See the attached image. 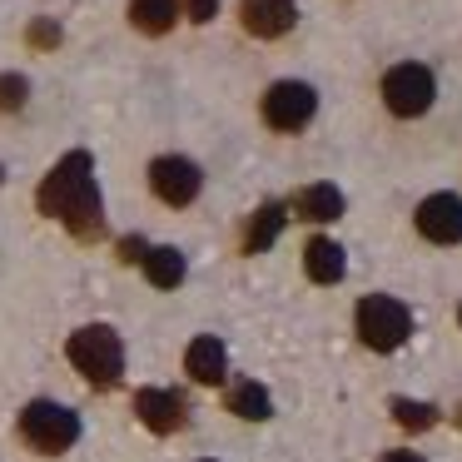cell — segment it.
<instances>
[{
    "label": "cell",
    "mask_w": 462,
    "mask_h": 462,
    "mask_svg": "<svg viewBox=\"0 0 462 462\" xmlns=\"http://www.w3.org/2000/svg\"><path fill=\"white\" fill-rule=\"evenodd\" d=\"M41 214L60 219L75 239H100L105 234V199L95 184V160L85 150H70L51 174L41 180Z\"/></svg>",
    "instance_id": "obj_1"
},
{
    "label": "cell",
    "mask_w": 462,
    "mask_h": 462,
    "mask_svg": "<svg viewBox=\"0 0 462 462\" xmlns=\"http://www.w3.org/2000/svg\"><path fill=\"white\" fill-rule=\"evenodd\" d=\"M65 353H70L75 373H85L90 388H115L120 373H125V343H120V333H115L110 323H90V328L70 333Z\"/></svg>",
    "instance_id": "obj_2"
},
{
    "label": "cell",
    "mask_w": 462,
    "mask_h": 462,
    "mask_svg": "<svg viewBox=\"0 0 462 462\" xmlns=\"http://www.w3.org/2000/svg\"><path fill=\"white\" fill-rule=\"evenodd\" d=\"M412 333V313L402 309L398 299H388V293H373V299L358 303V338L368 343L373 353H393L402 348Z\"/></svg>",
    "instance_id": "obj_3"
},
{
    "label": "cell",
    "mask_w": 462,
    "mask_h": 462,
    "mask_svg": "<svg viewBox=\"0 0 462 462\" xmlns=\"http://www.w3.org/2000/svg\"><path fill=\"white\" fill-rule=\"evenodd\" d=\"M21 438L31 442L35 452H45V457H55V452L75 448V438H80V418H75L70 408H60V402H31V408L21 412Z\"/></svg>",
    "instance_id": "obj_4"
},
{
    "label": "cell",
    "mask_w": 462,
    "mask_h": 462,
    "mask_svg": "<svg viewBox=\"0 0 462 462\" xmlns=\"http://www.w3.org/2000/svg\"><path fill=\"white\" fill-rule=\"evenodd\" d=\"M432 95H438V80H432V70H422V65H393V70L383 75V105H388L398 120L428 115Z\"/></svg>",
    "instance_id": "obj_5"
},
{
    "label": "cell",
    "mask_w": 462,
    "mask_h": 462,
    "mask_svg": "<svg viewBox=\"0 0 462 462\" xmlns=\"http://www.w3.org/2000/svg\"><path fill=\"white\" fill-rule=\"evenodd\" d=\"M313 110H319V95H313V85H303V80H279L269 95H263V125L279 130V134L303 130V125L313 120Z\"/></svg>",
    "instance_id": "obj_6"
},
{
    "label": "cell",
    "mask_w": 462,
    "mask_h": 462,
    "mask_svg": "<svg viewBox=\"0 0 462 462\" xmlns=\"http://www.w3.org/2000/svg\"><path fill=\"white\" fill-rule=\"evenodd\" d=\"M204 174L194 160H184V154H160V160L150 164V189L160 194L164 204H174V209H184V204L199 194Z\"/></svg>",
    "instance_id": "obj_7"
},
{
    "label": "cell",
    "mask_w": 462,
    "mask_h": 462,
    "mask_svg": "<svg viewBox=\"0 0 462 462\" xmlns=\"http://www.w3.org/2000/svg\"><path fill=\"white\" fill-rule=\"evenodd\" d=\"M418 234L432 244H462V199L457 194H428L418 204Z\"/></svg>",
    "instance_id": "obj_8"
},
{
    "label": "cell",
    "mask_w": 462,
    "mask_h": 462,
    "mask_svg": "<svg viewBox=\"0 0 462 462\" xmlns=\"http://www.w3.org/2000/svg\"><path fill=\"white\" fill-rule=\"evenodd\" d=\"M134 412L150 432H180L184 418H189V402L174 388H140L134 393Z\"/></svg>",
    "instance_id": "obj_9"
},
{
    "label": "cell",
    "mask_w": 462,
    "mask_h": 462,
    "mask_svg": "<svg viewBox=\"0 0 462 462\" xmlns=\"http://www.w3.org/2000/svg\"><path fill=\"white\" fill-rule=\"evenodd\" d=\"M239 15H244V31L249 35H259V41H279V35L293 31L299 5H293V0H244Z\"/></svg>",
    "instance_id": "obj_10"
},
{
    "label": "cell",
    "mask_w": 462,
    "mask_h": 462,
    "mask_svg": "<svg viewBox=\"0 0 462 462\" xmlns=\"http://www.w3.org/2000/svg\"><path fill=\"white\" fill-rule=\"evenodd\" d=\"M293 214L309 219V224L343 219V189H338V184H309V189L293 194Z\"/></svg>",
    "instance_id": "obj_11"
},
{
    "label": "cell",
    "mask_w": 462,
    "mask_h": 462,
    "mask_svg": "<svg viewBox=\"0 0 462 462\" xmlns=\"http://www.w3.org/2000/svg\"><path fill=\"white\" fill-rule=\"evenodd\" d=\"M184 368H189L194 383H224V373H229V353H224L219 338H194L189 353H184Z\"/></svg>",
    "instance_id": "obj_12"
},
{
    "label": "cell",
    "mask_w": 462,
    "mask_h": 462,
    "mask_svg": "<svg viewBox=\"0 0 462 462\" xmlns=\"http://www.w3.org/2000/svg\"><path fill=\"white\" fill-rule=\"evenodd\" d=\"M303 269H309L313 283H338L343 273H348V254L333 239H309L303 244Z\"/></svg>",
    "instance_id": "obj_13"
},
{
    "label": "cell",
    "mask_w": 462,
    "mask_h": 462,
    "mask_svg": "<svg viewBox=\"0 0 462 462\" xmlns=\"http://www.w3.org/2000/svg\"><path fill=\"white\" fill-rule=\"evenodd\" d=\"M180 21V0H130V25L140 35H170Z\"/></svg>",
    "instance_id": "obj_14"
},
{
    "label": "cell",
    "mask_w": 462,
    "mask_h": 462,
    "mask_svg": "<svg viewBox=\"0 0 462 462\" xmlns=\"http://www.w3.org/2000/svg\"><path fill=\"white\" fill-rule=\"evenodd\" d=\"M279 229H283V204H259L249 229H244V254H263L279 239Z\"/></svg>",
    "instance_id": "obj_15"
},
{
    "label": "cell",
    "mask_w": 462,
    "mask_h": 462,
    "mask_svg": "<svg viewBox=\"0 0 462 462\" xmlns=\"http://www.w3.org/2000/svg\"><path fill=\"white\" fill-rule=\"evenodd\" d=\"M144 279H150L154 289H174V283H184V254L170 249V244L150 249L144 254Z\"/></svg>",
    "instance_id": "obj_16"
},
{
    "label": "cell",
    "mask_w": 462,
    "mask_h": 462,
    "mask_svg": "<svg viewBox=\"0 0 462 462\" xmlns=\"http://www.w3.org/2000/svg\"><path fill=\"white\" fill-rule=\"evenodd\" d=\"M229 412H239V418H249V422H263L273 412L269 388H263V383H239V388L229 393Z\"/></svg>",
    "instance_id": "obj_17"
},
{
    "label": "cell",
    "mask_w": 462,
    "mask_h": 462,
    "mask_svg": "<svg viewBox=\"0 0 462 462\" xmlns=\"http://www.w3.org/2000/svg\"><path fill=\"white\" fill-rule=\"evenodd\" d=\"M393 418H398V428L422 432V428L438 422V408H432V402H412V398H393Z\"/></svg>",
    "instance_id": "obj_18"
},
{
    "label": "cell",
    "mask_w": 462,
    "mask_h": 462,
    "mask_svg": "<svg viewBox=\"0 0 462 462\" xmlns=\"http://www.w3.org/2000/svg\"><path fill=\"white\" fill-rule=\"evenodd\" d=\"M25 100H31V85H25V75H0V110L15 115V110H25Z\"/></svg>",
    "instance_id": "obj_19"
},
{
    "label": "cell",
    "mask_w": 462,
    "mask_h": 462,
    "mask_svg": "<svg viewBox=\"0 0 462 462\" xmlns=\"http://www.w3.org/2000/svg\"><path fill=\"white\" fill-rule=\"evenodd\" d=\"M180 11L189 15L194 25H209L214 15H219V0H180Z\"/></svg>",
    "instance_id": "obj_20"
},
{
    "label": "cell",
    "mask_w": 462,
    "mask_h": 462,
    "mask_svg": "<svg viewBox=\"0 0 462 462\" xmlns=\"http://www.w3.org/2000/svg\"><path fill=\"white\" fill-rule=\"evenodd\" d=\"M31 45H41V51L60 45V25H55V21H35V25H31Z\"/></svg>",
    "instance_id": "obj_21"
},
{
    "label": "cell",
    "mask_w": 462,
    "mask_h": 462,
    "mask_svg": "<svg viewBox=\"0 0 462 462\" xmlns=\"http://www.w3.org/2000/svg\"><path fill=\"white\" fill-rule=\"evenodd\" d=\"M144 254H150V249H144V239H140V234L120 239V259H125V263H144Z\"/></svg>",
    "instance_id": "obj_22"
},
{
    "label": "cell",
    "mask_w": 462,
    "mask_h": 462,
    "mask_svg": "<svg viewBox=\"0 0 462 462\" xmlns=\"http://www.w3.org/2000/svg\"><path fill=\"white\" fill-rule=\"evenodd\" d=\"M383 462H422L418 452H408V448H398V452H383Z\"/></svg>",
    "instance_id": "obj_23"
},
{
    "label": "cell",
    "mask_w": 462,
    "mask_h": 462,
    "mask_svg": "<svg viewBox=\"0 0 462 462\" xmlns=\"http://www.w3.org/2000/svg\"><path fill=\"white\" fill-rule=\"evenodd\" d=\"M457 428H462V408H457Z\"/></svg>",
    "instance_id": "obj_24"
},
{
    "label": "cell",
    "mask_w": 462,
    "mask_h": 462,
    "mask_svg": "<svg viewBox=\"0 0 462 462\" xmlns=\"http://www.w3.org/2000/svg\"><path fill=\"white\" fill-rule=\"evenodd\" d=\"M457 319H462V309H457Z\"/></svg>",
    "instance_id": "obj_25"
},
{
    "label": "cell",
    "mask_w": 462,
    "mask_h": 462,
    "mask_svg": "<svg viewBox=\"0 0 462 462\" xmlns=\"http://www.w3.org/2000/svg\"><path fill=\"white\" fill-rule=\"evenodd\" d=\"M0 174H5V170H0Z\"/></svg>",
    "instance_id": "obj_26"
}]
</instances>
